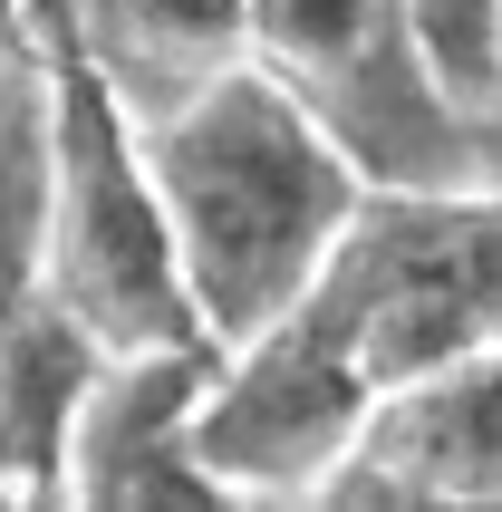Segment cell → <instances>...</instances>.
I'll use <instances>...</instances> for the list:
<instances>
[{"label":"cell","instance_id":"10","mask_svg":"<svg viewBox=\"0 0 502 512\" xmlns=\"http://www.w3.org/2000/svg\"><path fill=\"white\" fill-rule=\"evenodd\" d=\"M49 300V107H39V58L0 68V358Z\"/></svg>","mask_w":502,"mask_h":512},{"label":"cell","instance_id":"13","mask_svg":"<svg viewBox=\"0 0 502 512\" xmlns=\"http://www.w3.org/2000/svg\"><path fill=\"white\" fill-rule=\"evenodd\" d=\"M29 49V0H0V68Z\"/></svg>","mask_w":502,"mask_h":512},{"label":"cell","instance_id":"2","mask_svg":"<svg viewBox=\"0 0 502 512\" xmlns=\"http://www.w3.org/2000/svg\"><path fill=\"white\" fill-rule=\"evenodd\" d=\"M29 58L49 107V300L97 348H174L203 339L174 223L145 165V116L97 78V58L29 0Z\"/></svg>","mask_w":502,"mask_h":512},{"label":"cell","instance_id":"8","mask_svg":"<svg viewBox=\"0 0 502 512\" xmlns=\"http://www.w3.org/2000/svg\"><path fill=\"white\" fill-rule=\"evenodd\" d=\"M126 107L155 126L194 87L251 58V0H39Z\"/></svg>","mask_w":502,"mask_h":512},{"label":"cell","instance_id":"7","mask_svg":"<svg viewBox=\"0 0 502 512\" xmlns=\"http://www.w3.org/2000/svg\"><path fill=\"white\" fill-rule=\"evenodd\" d=\"M213 339L116 348L68 435V512H232L194 445Z\"/></svg>","mask_w":502,"mask_h":512},{"label":"cell","instance_id":"4","mask_svg":"<svg viewBox=\"0 0 502 512\" xmlns=\"http://www.w3.org/2000/svg\"><path fill=\"white\" fill-rule=\"evenodd\" d=\"M309 300L377 368V387L454 348H502V184L367 194Z\"/></svg>","mask_w":502,"mask_h":512},{"label":"cell","instance_id":"3","mask_svg":"<svg viewBox=\"0 0 502 512\" xmlns=\"http://www.w3.org/2000/svg\"><path fill=\"white\" fill-rule=\"evenodd\" d=\"M251 58L348 145L377 194L474 184V107L406 0H251Z\"/></svg>","mask_w":502,"mask_h":512},{"label":"cell","instance_id":"9","mask_svg":"<svg viewBox=\"0 0 502 512\" xmlns=\"http://www.w3.org/2000/svg\"><path fill=\"white\" fill-rule=\"evenodd\" d=\"M107 358L116 348H97L58 300H39L29 329L10 339V358H0V503L10 512L68 503V435H78V406Z\"/></svg>","mask_w":502,"mask_h":512},{"label":"cell","instance_id":"6","mask_svg":"<svg viewBox=\"0 0 502 512\" xmlns=\"http://www.w3.org/2000/svg\"><path fill=\"white\" fill-rule=\"evenodd\" d=\"M329 512H502V348H454L387 377Z\"/></svg>","mask_w":502,"mask_h":512},{"label":"cell","instance_id":"12","mask_svg":"<svg viewBox=\"0 0 502 512\" xmlns=\"http://www.w3.org/2000/svg\"><path fill=\"white\" fill-rule=\"evenodd\" d=\"M474 184H502V68L474 97Z\"/></svg>","mask_w":502,"mask_h":512},{"label":"cell","instance_id":"5","mask_svg":"<svg viewBox=\"0 0 502 512\" xmlns=\"http://www.w3.org/2000/svg\"><path fill=\"white\" fill-rule=\"evenodd\" d=\"M367 406H377V368L338 339V319L319 300H300L271 329L213 348L194 445H203V464H213L232 512L242 503L290 512V503H329Z\"/></svg>","mask_w":502,"mask_h":512},{"label":"cell","instance_id":"1","mask_svg":"<svg viewBox=\"0 0 502 512\" xmlns=\"http://www.w3.org/2000/svg\"><path fill=\"white\" fill-rule=\"evenodd\" d=\"M145 165H155L174 261H184V290H194V319L213 348L300 310L377 194L348 165V145L261 58L223 68L213 87H194L184 107L155 116Z\"/></svg>","mask_w":502,"mask_h":512},{"label":"cell","instance_id":"11","mask_svg":"<svg viewBox=\"0 0 502 512\" xmlns=\"http://www.w3.org/2000/svg\"><path fill=\"white\" fill-rule=\"evenodd\" d=\"M406 10H416L435 68H445V78L464 87V107H474L483 78L502 68V0H406Z\"/></svg>","mask_w":502,"mask_h":512}]
</instances>
